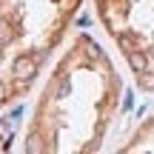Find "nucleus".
<instances>
[{
    "label": "nucleus",
    "instance_id": "nucleus-1",
    "mask_svg": "<svg viewBox=\"0 0 154 154\" xmlns=\"http://www.w3.org/2000/svg\"><path fill=\"white\" fill-rule=\"evenodd\" d=\"M34 72H37V63H34L32 57H20V60L14 63V74L17 77H26V80H29Z\"/></svg>",
    "mask_w": 154,
    "mask_h": 154
},
{
    "label": "nucleus",
    "instance_id": "nucleus-2",
    "mask_svg": "<svg viewBox=\"0 0 154 154\" xmlns=\"http://www.w3.org/2000/svg\"><path fill=\"white\" fill-rule=\"evenodd\" d=\"M0 97H3V86H0Z\"/></svg>",
    "mask_w": 154,
    "mask_h": 154
}]
</instances>
